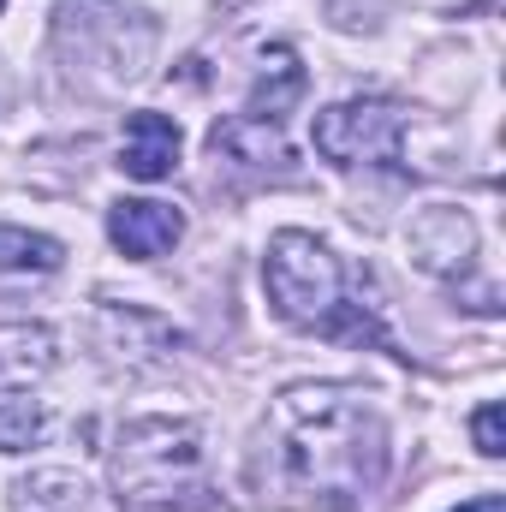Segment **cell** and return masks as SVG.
<instances>
[{
	"instance_id": "cell-1",
	"label": "cell",
	"mask_w": 506,
	"mask_h": 512,
	"mask_svg": "<svg viewBox=\"0 0 506 512\" xmlns=\"http://www.w3.org/2000/svg\"><path fill=\"white\" fill-rule=\"evenodd\" d=\"M280 489L298 501L358 512L387 477V429L364 387H286L268 417Z\"/></svg>"
},
{
	"instance_id": "cell-2",
	"label": "cell",
	"mask_w": 506,
	"mask_h": 512,
	"mask_svg": "<svg viewBox=\"0 0 506 512\" xmlns=\"http://www.w3.org/2000/svg\"><path fill=\"white\" fill-rule=\"evenodd\" d=\"M262 286L274 298V310L298 328H316L328 340H352V346H387L376 304H352V274L340 268V256L328 251L316 233H274L262 256Z\"/></svg>"
},
{
	"instance_id": "cell-3",
	"label": "cell",
	"mask_w": 506,
	"mask_h": 512,
	"mask_svg": "<svg viewBox=\"0 0 506 512\" xmlns=\"http://www.w3.org/2000/svg\"><path fill=\"white\" fill-rule=\"evenodd\" d=\"M114 477L131 501H149V507H173L185 495L203 489V447H197V429L191 423H167V417H143L120 435V453H114Z\"/></svg>"
},
{
	"instance_id": "cell-4",
	"label": "cell",
	"mask_w": 506,
	"mask_h": 512,
	"mask_svg": "<svg viewBox=\"0 0 506 512\" xmlns=\"http://www.w3.org/2000/svg\"><path fill=\"white\" fill-rule=\"evenodd\" d=\"M405 143V114L393 102H334L316 114V149L334 167H393Z\"/></svg>"
},
{
	"instance_id": "cell-5",
	"label": "cell",
	"mask_w": 506,
	"mask_h": 512,
	"mask_svg": "<svg viewBox=\"0 0 506 512\" xmlns=\"http://www.w3.org/2000/svg\"><path fill=\"white\" fill-rule=\"evenodd\" d=\"M108 239L131 256V262H155L185 239V215L173 203H149V197H131L108 209Z\"/></svg>"
},
{
	"instance_id": "cell-6",
	"label": "cell",
	"mask_w": 506,
	"mask_h": 512,
	"mask_svg": "<svg viewBox=\"0 0 506 512\" xmlns=\"http://www.w3.org/2000/svg\"><path fill=\"white\" fill-rule=\"evenodd\" d=\"M471 251H477V227L465 209H429L417 227H411V256L429 268V274H459L471 268Z\"/></svg>"
},
{
	"instance_id": "cell-7",
	"label": "cell",
	"mask_w": 506,
	"mask_h": 512,
	"mask_svg": "<svg viewBox=\"0 0 506 512\" xmlns=\"http://www.w3.org/2000/svg\"><path fill=\"white\" fill-rule=\"evenodd\" d=\"M120 167H126L131 179H143V185H155V179H167L173 167H179V126L167 120V114H131L126 120V143H120Z\"/></svg>"
},
{
	"instance_id": "cell-8",
	"label": "cell",
	"mask_w": 506,
	"mask_h": 512,
	"mask_svg": "<svg viewBox=\"0 0 506 512\" xmlns=\"http://www.w3.org/2000/svg\"><path fill=\"white\" fill-rule=\"evenodd\" d=\"M12 512H120V501L78 471H30L12 495Z\"/></svg>"
},
{
	"instance_id": "cell-9",
	"label": "cell",
	"mask_w": 506,
	"mask_h": 512,
	"mask_svg": "<svg viewBox=\"0 0 506 512\" xmlns=\"http://www.w3.org/2000/svg\"><path fill=\"white\" fill-rule=\"evenodd\" d=\"M268 72H262V84L251 90V120H268V126H280L286 114H292V102H304V90H310V78H304V66L292 60V48H268V60H262Z\"/></svg>"
},
{
	"instance_id": "cell-10",
	"label": "cell",
	"mask_w": 506,
	"mask_h": 512,
	"mask_svg": "<svg viewBox=\"0 0 506 512\" xmlns=\"http://www.w3.org/2000/svg\"><path fill=\"white\" fill-rule=\"evenodd\" d=\"M60 262H66L60 239L30 233V227H6V221H0V268H12V274H54Z\"/></svg>"
},
{
	"instance_id": "cell-11",
	"label": "cell",
	"mask_w": 506,
	"mask_h": 512,
	"mask_svg": "<svg viewBox=\"0 0 506 512\" xmlns=\"http://www.w3.org/2000/svg\"><path fill=\"white\" fill-rule=\"evenodd\" d=\"M215 155L227 149V155H239V161H286V143H280V131L268 126V120H251V114H239V120H227V126H215Z\"/></svg>"
},
{
	"instance_id": "cell-12",
	"label": "cell",
	"mask_w": 506,
	"mask_h": 512,
	"mask_svg": "<svg viewBox=\"0 0 506 512\" xmlns=\"http://www.w3.org/2000/svg\"><path fill=\"white\" fill-rule=\"evenodd\" d=\"M36 435H42V411H36L30 399H18V405H6V411H0V453L30 447Z\"/></svg>"
},
{
	"instance_id": "cell-13",
	"label": "cell",
	"mask_w": 506,
	"mask_h": 512,
	"mask_svg": "<svg viewBox=\"0 0 506 512\" xmlns=\"http://www.w3.org/2000/svg\"><path fill=\"white\" fill-rule=\"evenodd\" d=\"M471 435H477V453H483V459H501L506 453V411L501 405H483V411L471 417Z\"/></svg>"
},
{
	"instance_id": "cell-14",
	"label": "cell",
	"mask_w": 506,
	"mask_h": 512,
	"mask_svg": "<svg viewBox=\"0 0 506 512\" xmlns=\"http://www.w3.org/2000/svg\"><path fill=\"white\" fill-rule=\"evenodd\" d=\"M453 512H506L501 495H477V501H465V507H453Z\"/></svg>"
},
{
	"instance_id": "cell-15",
	"label": "cell",
	"mask_w": 506,
	"mask_h": 512,
	"mask_svg": "<svg viewBox=\"0 0 506 512\" xmlns=\"http://www.w3.org/2000/svg\"><path fill=\"white\" fill-rule=\"evenodd\" d=\"M0 6H6V0H0Z\"/></svg>"
}]
</instances>
